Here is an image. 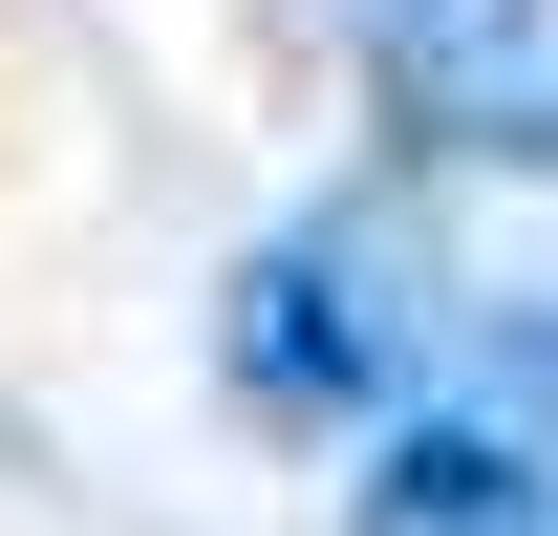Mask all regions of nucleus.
<instances>
[{"label": "nucleus", "mask_w": 558, "mask_h": 536, "mask_svg": "<svg viewBox=\"0 0 558 536\" xmlns=\"http://www.w3.org/2000/svg\"><path fill=\"white\" fill-rule=\"evenodd\" d=\"M429 365V258L409 215H301V236H258V279H236V387L279 407V429H365V407Z\"/></svg>", "instance_id": "f257e3e1"}, {"label": "nucleus", "mask_w": 558, "mask_h": 536, "mask_svg": "<svg viewBox=\"0 0 558 536\" xmlns=\"http://www.w3.org/2000/svg\"><path fill=\"white\" fill-rule=\"evenodd\" d=\"M387 130L451 172H558V0H387Z\"/></svg>", "instance_id": "f03ea898"}, {"label": "nucleus", "mask_w": 558, "mask_h": 536, "mask_svg": "<svg viewBox=\"0 0 558 536\" xmlns=\"http://www.w3.org/2000/svg\"><path fill=\"white\" fill-rule=\"evenodd\" d=\"M344 536H558V451L494 429V407H409V429L365 451Z\"/></svg>", "instance_id": "7ed1b4c3"}]
</instances>
